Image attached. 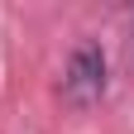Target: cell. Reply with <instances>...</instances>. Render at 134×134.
<instances>
[{
	"label": "cell",
	"mask_w": 134,
	"mask_h": 134,
	"mask_svg": "<svg viewBox=\"0 0 134 134\" xmlns=\"http://www.w3.org/2000/svg\"><path fill=\"white\" fill-rule=\"evenodd\" d=\"M62 96H67V105H77V110H86V105H96V100L105 96V53H100L96 43H81L72 53L67 77H62Z\"/></svg>",
	"instance_id": "obj_1"
}]
</instances>
